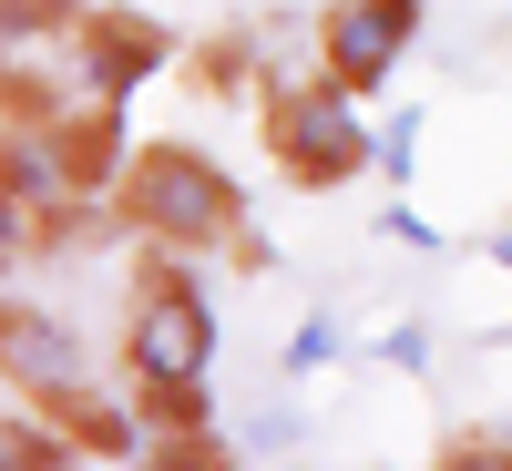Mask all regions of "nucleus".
Instances as JSON below:
<instances>
[{"instance_id":"1","label":"nucleus","mask_w":512,"mask_h":471,"mask_svg":"<svg viewBox=\"0 0 512 471\" xmlns=\"http://www.w3.org/2000/svg\"><path fill=\"white\" fill-rule=\"evenodd\" d=\"M123 379L154 410V431L175 420H205V379H216V297L185 267L175 246L144 256L134 297H123Z\"/></svg>"},{"instance_id":"2","label":"nucleus","mask_w":512,"mask_h":471,"mask_svg":"<svg viewBox=\"0 0 512 471\" xmlns=\"http://www.w3.org/2000/svg\"><path fill=\"white\" fill-rule=\"evenodd\" d=\"M113 205H123V226H134L144 246H175V256H195V246H246V195H236V175H226L205 144H175V134L123 154Z\"/></svg>"},{"instance_id":"3","label":"nucleus","mask_w":512,"mask_h":471,"mask_svg":"<svg viewBox=\"0 0 512 471\" xmlns=\"http://www.w3.org/2000/svg\"><path fill=\"white\" fill-rule=\"evenodd\" d=\"M256 134H267V164L297 185V195H338L369 175V113L349 82L328 72H287L256 93Z\"/></svg>"},{"instance_id":"4","label":"nucleus","mask_w":512,"mask_h":471,"mask_svg":"<svg viewBox=\"0 0 512 471\" xmlns=\"http://www.w3.org/2000/svg\"><path fill=\"white\" fill-rule=\"evenodd\" d=\"M420 52V0H328L318 11V72L349 93H390L400 62Z\"/></svg>"},{"instance_id":"5","label":"nucleus","mask_w":512,"mask_h":471,"mask_svg":"<svg viewBox=\"0 0 512 471\" xmlns=\"http://www.w3.org/2000/svg\"><path fill=\"white\" fill-rule=\"evenodd\" d=\"M0 379L52 420H72L93 400V359H82L72 318H52V308H0Z\"/></svg>"},{"instance_id":"6","label":"nucleus","mask_w":512,"mask_h":471,"mask_svg":"<svg viewBox=\"0 0 512 471\" xmlns=\"http://www.w3.org/2000/svg\"><path fill=\"white\" fill-rule=\"evenodd\" d=\"M164 52H175V41H164L154 21H82V62H93L82 82H93L103 103H113V93H134V82H144Z\"/></svg>"},{"instance_id":"7","label":"nucleus","mask_w":512,"mask_h":471,"mask_svg":"<svg viewBox=\"0 0 512 471\" xmlns=\"http://www.w3.org/2000/svg\"><path fill=\"white\" fill-rule=\"evenodd\" d=\"M420 134H431V103H390L369 123V164H379V195H410L420 185Z\"/></svg>"},{"instance_id":"8","label":"nucleus","mask_w":512,"mask_h":471,"mask_svg":"<svg viewBox=\"0 0 512 471\" xmlns=\"http://www.w3.org/2000/svg\"><path fill=\"white\" fill-rule=\"evenodd\" d=\"M72 461H82V441L62 431L52 410H41V420H0V471H72Z\"/></svg>"},{"instance_id":"9","label":"nucleus","mask_w":512,"mask_h":471,"mask_svg":"<svg viewBox=\"0 0 512 471\" xmlns=\"http://www.w3.org/2000/svg\"><path fill=\"white\" fill-rule=\"evenodd\" d=\"M144 471H236V451L216 441V420H175L144 441Z\"/></svg>"},{"instance_id":"10","label":"nucleus","mask_w":512,"mask_h":471,"mask_svg":"<svg viewBox=\"0 0 512 471\" xmlns=\"http://www.w3.org/2000/svg\"><path fill=\"white\" fill-rule=\"evenodd\" d=\"M328 359H338V318L308 308V318H297V338H287V379H308V369H328Z\"/></svg>"},{"instance_id":"11","label":"nucleus","mask_w":512,"mask_h":471,"mask_svg":"<svg viewBox=\"0 0 512 471\" xmlns=\"http://www.w3.org/2000/svg\"><path fill=\"white\" fill-rule=\"evenodd\" d=\"M431 471H512V431H472V441H441Z\"/></svg>"},{"instance_id":"12","label":"nucleus","mask_w":512,"mask_h":471,"mask_svg":"<svg viewBox=\"0 0 512 471\" xmlns=\"http://www.w3.org/2000/svg\"><path fill=\"white\" fill-rule=\"evenodd\" d=\"M82 11L72 0H0V41H21V31H72Z\"/></svg>"},{"instance_id":"13","label":"nucleus","mask_w":512,"mask_h":471,"mask_svg":"<svg viewBox=\"0 0 512 471\" xmlns=\"http://www.w3.org/2000/svg\"><path fill=\"white\" fill-rule=\"evenodd\" d=\"M379 236H400V246H420V256H431V246H441V226H431V216H420V205H410V195H390V205H379Z\"/></svg>"},{"instance_id":"14","label":"nucleus","mask_w":512,"mask_h":471,"mask_svg":"<svg viewBox=\"0 0 512 471\" xmlns=\"http://www.w3.org/2000/svg\"><path fill=\"white\" fill-rule=\"evenodd\" d=\"M379 359H390V369H410V379H420V369H431V328H410V318H400L390 338H379Z\"/></svg>"},{"instance_id":"15","label":"nucleus","mask_w":512,"mask_h":471,"mask_svg":"<svg viewBox=\"0 0 512 471\" xmlns=\"http://www.w3.org/2000/svg\"><path fill=\"white\" fill-rule=\"evenodd\" d=\"M492 267H502V277H512V226H502V236H492Z\"/></svg>"}]
</instances>
